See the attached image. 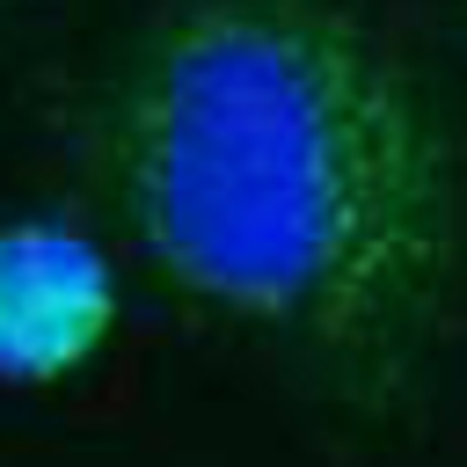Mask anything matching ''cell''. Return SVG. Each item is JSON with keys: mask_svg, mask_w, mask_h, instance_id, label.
<instances>
[{"mask_svg": "<svg viewBox=\"0 0 467 467\" xmlns=\"http://www.w3.org/2000/svg\"><path fill=\"white\" fill-rule=\"evenodd\" d=\"M117 328V263L58 219L0 226V387H51L95 365Z\"/></svg>", "mask_w": 467, "mask_h": 467, "instance_id": "cell-2", "label": "cell"}, {"mask_svg": "<svg viewBox=\"0 0 467 467\" xmlns=\"http://www.w3.org/2000/svg\"><path fill=\"white\" fill-rule=\"evenodd\" d=\"M146 277L358 416L401 409L460 306L467 168L423 73L343 0H175L88 109Z\"/></svg>", "mask_w": 467, "mask_h": 467, "instance_id": "cell-1", "label": "cell"}, {"mask_svg": "<svg viewBox=\"0 0 467 467\" xmlns=\"http://www.w3.org/2000/svg\"><path fill=\"white\" fill-rule=\"evenodd\" d=\"M22 7H29V0H0V22H7V15H22Z\"/></svg>", "mask_w": 467, "mask_h": 467, "instance_id": "cell-3", "label": "cell"}]
</instances>
